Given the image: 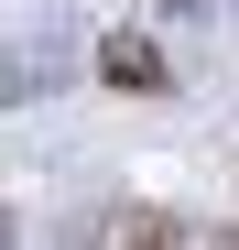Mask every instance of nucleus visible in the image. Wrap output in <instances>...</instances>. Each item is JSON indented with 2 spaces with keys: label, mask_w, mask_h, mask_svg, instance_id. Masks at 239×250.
Returning a JSON list of instances; mask_svg holds the SVG:
<instances>
[{
  "label": "nucleus",
  "mask_w": 239,
  "mask_h": 250,
  "mask_svg": "<svg viewBox=\"0 0 239 250\" xmlns=\"http://www.w3.org/2000/svg\"><path fill=\"white\" fill-rule=\"evenodd\" d=\"M196 250H239V229H207V239H196Z\"/></svg>",
  "instance_id": "nucleus-3"
},
{
  "label": "nucleus",
  "mask_w": 239,
  "mask_h": 250,
  "mask_svg": "<svg viewBox=\"0 0 239 250\" xmlns=\"http://www.w3.org/2000/svg\"><path fill=\"white\" fill-rule=\"evenodd\" d=\"M120 250H196V229L174 207H131V218H120Z\"/></svg>",
  "instance_id": "nucleus-1"
},
{
  "label": "nucleus",
  "mask_w": 239,
  "mask_h": 250,
  "mask_svg": "<svg viewBox=\"0 0 239 250\" xmlns=\"http://www.w3.org/2000/svg\"><path fill=\"white\" fill-rule=\"evenodd\" d=\"M109 76H120V87H163V55H152V44H131V33H120V44H109Z\"/></svg>",
  "instance_id": "nucleus-2"
}]
</instances>
